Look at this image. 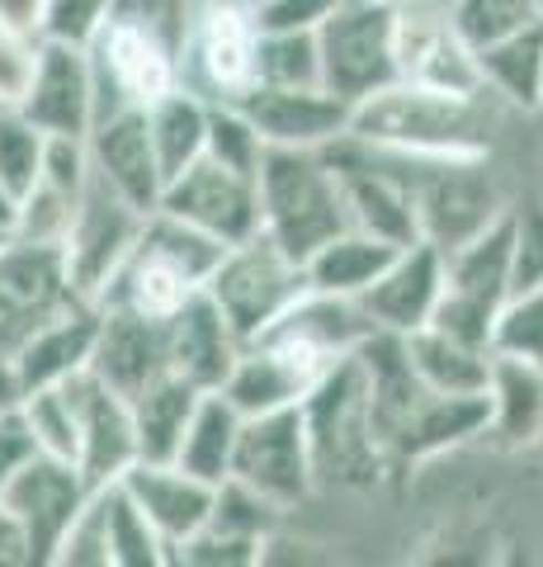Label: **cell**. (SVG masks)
<instances>
[{"label":"cell","mask_w":543,"mask_h":567,"mask_svg":"<svg viewBox=\"0 0 543 567\" xmlns=\"http://www.w3.org/2000/svg\"><path fill=\"white\" fill-rule=\"evenodd\" d=\"M534 6H539V10H543V0H534Z\"/></svg>","instance_id":"obj_54"},{"label":"cell","mask_w":543,"mask_h":567,"mask_svg":"<svg viewBox=\"0 0 543 567\" xmlns=\"http://www.w3.org/2000/svg\"><path fill=\"white\" fill-rule=\"evenodd\" d=\"M364 147H369L374 162H383L401 185L411 189L416 233L440 256L453 251V246L472 241L478 233H487V227L511 208L501 199L497 181L487 175V156H411V152L378 147V142H364Z\"/></svg>","instance_id":"obj_2"},{"label":"cell","mask_w":543,"mask_h":567,"mask_svg":"<svg viewBox=\"0 0 543 567\" xmlns=\"http://www.w3.org/2000/svg\"><path fill=\"white\" fill-rule=\"evenodd\" d=\"M218 393L232 402L241 416H260V412H274V406L303 402L312 393V383L297 374V364L289 360V354H279L265 341H247Z\"/></svg>","instance_id":"obj_30"},{"label":"cell","mask_w":543,"mask_h":567,"mask_svg":"<svg viewBox=\"0 0 543 567\" xmlns=\"http://www.w3.org/2000/svg\"><path fill=\"white\" fill-rule=\"evenodd\" d=\"M241 346L247 341L232 331V322H227L222 308L208 298V289L185 298V308H175L166 317V369L180 374L185 383H195L199 393L222 388Z\"/></svg>","instance_id":"obj_21"},{"label":"cell","mask_w":543,"mask_h":567,"mask_svg":"<svg viewBox=\"0 0 543 567\" xmlns=\"http://www.w3.org/2000/svg\"><path fill=\"white\" fill-rule=\"evenodd\" d=\"M20 416L29 425L39 454L52 458H72L76 464V445H81V416H76V398L66 383H48V388H29L20 398Z\"/></svg>","instance_id":"obj_36"},{"label":"cell","mask_w":543,"mask_h":567,"mask_svg":"<svg viewBox=\"0 0 543 567\" xmlns=\"http://www.w3.org/2000/svg\"><path fill=\"white\" fill-rule=\"evenodd\" d=\"M393 20H397V0H345L317 29L322 85L331 95L359 104L397 81Z\"/></svg>","instance_id":"obj_8"},{"label":"cell","mask_w":543,"mask_h":567,"mask_svg":"<svg viewBox=\"0 0 543 567\" xmlns=\"http://www.w3.org/2000/svg\"><path fill=\"white\" fill-rule=\"evenodd\" d=\"M14 110L48 137H85L91 133L95 114H100L91 48H66V43L39 39L33 81H29V91Z\"/></svg>","instance_id":"obj_17"},{"label":"cell","mask_w":543,"mask_h":567,"mask_svg":"<svg viewBox=\"0 0 543 567\" xmlns=\"http://www.w3.org/2000/svg\"><path fill=\"white\" fill-rule=\"evenodd\" d=\"M20 237V204L10 199V194H0V251Z\"/></svg>","instance_id":"obj_52"},{"label":"cell","mask_w":543,"mask_h":567,"mask_svg":"<svg viewBox=\"0 0 543 567\" xmlns=\"http://www.w3.org/2000/svg\"><path fill=\"white\" fill-rule=\"evenodd\" d=\"M43 152L48 133H39L20 110H0V194L14 204L29 199V189L43 175Z\"/></svg>","instance_id":"obj_38"},{"label":"cell","mask_w":543,"mask_h":567,"mask_svg":"<svg viewBox=\"0 0 543 567\" xmlns=\"http://www.w3.org/2000/svg\"><path fill=\"white\" fill-rule=\"evenodd\" d=\"M203 289L222 308V317L232 322L241 341H255V336L307 289V270H303V260H293L274 237L255 233L247 241L227 246Z\"/></svg>","instance_id":"obj_6"},{"label":"cell","mask_w":543,"mask_h":567,"mask_svg":"<svg viewBox=\"0 0 543 567\" xmlns=\"http://www.w3.org/2000/svg\"><path fill=\"white\" fill-rule=\"evenodd\" d=\"M76 398L81 416V445H76V468L91 487L118 483L137 464V425H133V402L124 393H114L104 379H95L91 369L66 379Z\"/></svg>","instance_id":"obj_19"},{"label":"cell","mask_w":543,"mask_h":567,"mask_svg":"<svg viewBox=\"0 0 543 567\" xmlns=\"http://www.w3.org/2000/svg\"><path fill=\"white\" fill-rule=\"evenodd\" d=\"M543 284V199L511 208V293Z\"/></svg>","instance_id":"obj_43"},{"label":"cell","mask_w":543,"mask_h":567,"mask_svg":"<svg viewBox=\"0 0 543 567\" xmlns=\"http://www.w3.org/2000/svg\"><path fill=\"white\" fill-rule=\"evenodd\" d=\"M91 66H95V100L104 118L109 110H147L152 100L180 85V48H170L161 33H152L133 20L109 14V24L100 29L91 43Z\"/></svg>","instance_id":"obj_10"},{"label":"cell","mask_w":543,"mask_h":567,"mask_svg":"<svg viewBox=\"0 0 543 567\" xmlns=\"http://www.w3.org/2000/svg\"><path fill=\"white\" fill-rule=\"evenodd\" d=\"M440 289H445V256L435 251L430 241H411V246H401L388 270L359 293V308L369 312V322L378 331L407 336L435 317Z\"/></svg>","instance_id":"obj_22"},{"label":"cell","mask_w":543,"mask_h":567,"mask_svg":"<svg viewBox=\"0 0 543 567\" xmlns=\"http://www.w3.org/2000/svg\"><path fill=\"white\" fill-rule=\"evenodd\" d=\"M237 435H241V412L213 388V393L199 398V406H195V416H189L185 440H180V450H175L170 464H180L185 473H195V477H203V483L218 487L222 477L232 473Z\"/></svg>","instance_id":"obj_34"},{"label":"cell","mask_w":543,"mask_h":567,"mask_svg":"<svg viewBox=\"0 0 543 567\" xmlns=\"http://www.w3.org/2000/svg\"><path fill=\"white\" fill-rule=\"evenodd\" d=\"M91 374L124 398L143 393L156 374H166V322H152L133 308H100Z\"/></svg>","instance_id":"obj_24"},{"label":"cell","mask_w":543,"mask_h":567,"mask_svg":"<svg viewBox=\"0 0 543 567\" xmlns=\"http://www.w3.org/2000/svg\"><path fill=\"white\" fill-rule=\"evenodd\" d=\"M255 81L260 85H322L317 29H260Z\"/></svg>","instance_id":"obj_37"},{"label":"cell","mask_w":543,"mask_h":567,"mask_svg":"<svg viewBox=\"0 0 543 567\" xmlns=\"http://www.w3.org/2000/svg\"><path fill=\"white\" fill-rule=\"evenodd\" d=\"M109 14L143 24L152 33H161L170 48H180L189 33V20H195V0H114Z\"/></svg>","instance_id":"obj_45"},{"label":"cell","mask_w":543,"mask_h":567,"mask_svg":"<svg viewBox=\"0 0 543 567\" xmlns=\"http://www.w3.org/2000/svg\"><path fill=\"white\" fill-rule=\"evenodd\" d=\"M0 567H29V544L24 529L14 525V516L0 506Z\"/></svg>","instance_id":"obj_50"},{"label":"cell","mask_w":543,"mask_h":567,"mask_svg":"<svg viewBox=\"0 0 543 567\" xmlns=\"http://www.w3.org/2000/svg\"><path fill=\"white\" fill-rule=\"evenodd\" d=\"M147 133H152V147H156V162H161V175L170 181V175H180L185 166H195L203 156L208 100L180 81L175 91H166L161 100L147 104Z\"/></svg>","instance_id":"obj_33"},{"label":"cell","mask_w":543,"mask_h":567,"mask_svg":"<svg viewBox=\"0 0 543 567\" xmlns=\"http://www.w3.org/2000/svg\"><path fill=\"white\" fill-rule=\"evenodd\" d=\"M393 58H397V81L430 85V91H459V95L482 91L478 52L459 33V24L449 20L445 0H397Z\"/></svg>","instance_id":"obj_13"},{"label":"cell","mask_w":543,"mask_h":567,"mask_svg":"<svg viewBox=\"0 0 543 567\" xmlns=\"http://www.w3.org/2000/svg\"><path fill=\"white\" fill-rule=\"evenodd\" d=\"M203 284L175 260L166 246H156L147 233L137 237L133 256L124 260V270L114 275V284L104 289L100 308H133L152 317V322H166L175 308H185V298H195Z\"/></svg>","instance_id":"obj_25"},{"label":"cell","mask_w":543,"mask_h":567,"mask_svg":"<svg viewBox=\"0 0 543 567\" xmlns=\"http://www.w3.org/2000/svg\"><path fill=\"white\" fill-rule=\"evenodd\" d=\"M232 104L255 123L265 147H312V152L345 137L349 114H355V104L331 95L326 85H260L255 81Z\"/></svg>","instance_id":"obj_16"},{"label":"cell","mask_w":543,"mask_h":567,"mask_svg":"<svg viewBox=\"0 0 543 567\" xmlns=\"http://www.w3.org/2000/svg\"><path fill=\"white\" fill-rule=\"evenodd\" d=\"M401 350H407V364L416 369V379L435 388V393H449V398L487 393V379H492V350L487 346L459 341L445 327L426 322L401 336Z\"/></svg>","instance_id":"obj_27"},{"label":"cell","mask_w":543,"mask_h":567,"mask_svg":"<svg viewBox=\"0 0 543 567\" xmlns=\"http://www.w3.org/2000/svg\"><path fill=\"white\" fill-rule=\"evenodd\" d=\"M492 350L524 354V360L543 364V284L505 298L497 331H492Z\"/></svg>","instance_id":"obj_41"},{"label":"cell","mask_w":543,"mask_h":567,"mask_svg":"<svg viewBox=\"0 0 543 567\" xmlns=\"http://www.w3.org/2000/svg\"><path fill=\"white\" fill-rule=\"evenodd\" d=\"M203 156H213V162L227 166V171L255 175L260 171V156H265V137L255 133V123L241 114L232 100H208V142H203Z\"/></svg>","instance_id":"obj_39"},{"label":"cell","mask_w":543,"mask_h":567,"mask_svg":"<svg viewBox=\"0 0 543 567\" xmlns=\"http://www.w3.org/2000/svg\"><path fill=\"white\" fill-rule=\"evenodd\" d=\"M195 6H213V0H195Z\"/></svg>","instance_id":"obj_53"},{"label":"cell","mask_w":543,"mask_h":567,"mask_svg":"<svg viewBox=\"0 0 543 567\" xmlns=\"http://www.w3.org/2000/svg\"><path fill=\"white\" fill-rule=\"evenodd\" d=\"M43 6H48V0H0V29L24 33V39H39Z\"/></svg>","instance_id":"obj_49"},{"label":"cell","mask_w":543,"mask_h":567,"mask_svg":"<svg viewBox=\"0 0 543 567\" xmlns=\"http://www.w3.org/2000/svg\"><path fill=\"white\" fill-rule=\"evenodd\" d=\"M487 402H492L487 435H497L505 450H524L543 440V364L524 360V354L492 350Z\"/></svg>","instance_id":"obj_26"},{"label":"cell","mask_w":543,"mask_h":567,"mask_svg":"<svg viewBox=\"0 0 543 567\" xmlns=\"http://www.w3.org/2000/svg\"><path fill=\"white\" fill-rule=\"evenodd\" d=\"M20 398H24V388H20V374H14V360H10L6 350H0V416L14 412V406H20Z\"/></svg>","instance_id":"obj_51"},{"label":"cell","mask_w":543,"mask_h":567,"mask_svg":"<svg viewBox=\"0 0 543 567\" xmlns=\"http://www.w3.org/2000/svg\"><path fill=\"white\" fill-rule=\"evenodd\" d=\"M303 431L317 487H374L388 473V454L374 435L369 374L359 364V350L336 360L312 383V393L303 398Z\"/></svg>","instance_id":"obj_3"},{"label":"cell","mask_w":543,"mask_h":567,"mask_svg":"<svg viewBox=\"0 0 543 567\" xmlns=\"http://www.w3.org/2000/svg\"><path fill=\"white\" fill-rule=\"evenodd\" d=\"M199 388L185 383L180 374H156L143 393H133V425H137V458L147 464H170L185 440V425L199 406Z\"/></svg>","instance_id":"obj_31"},{"label":"cell","mask_w":543,"mask_h":567,"mask_svg":"<svg viewBox=\"0 0 543 567\" xmlns=\"http://www.w3.org/2000/svg\"><path fill=\"white\" fill-rule=\"evenodd\" d=\"M91 492L95 487L85 483L72 458H52V454H33L29 464L0 487V506L24 529L29 567H52L66 529L81 516Z\"/></svg>","instance_id":"obj_14"},{"label":"cell","mask_w":543,"mask_h":567,"mask_svg":"<svg viewBox=\"0 0 543 567\" xmlns=\"http://www.w3.org/2000/svg\"><path fill=\"white\" fill-rule=\"evenodd\" d=\"M482 91L497 104L543 110V20L478 48Z\"/></svg>","instance_id":"obj_29"},{"label":"cell","mask_w":543,"mask_h":567,"mask_svg":"<svg viewBox=\"0 0 543 567\" xmlns=\"http://www.w3.org/2000/svg\"><path fill=\"white\" fill-rule=\"evenodd\" d=\"M95 331H100V308L95 303H62L20 331L10 360L20 388H48V383H66L81 369H91V350H95Z\"/></svg>","instance_id":"obj_20"},{"label":"cell","mask_w":543,"mask_h":567,"mask_svg":"<svg viewBox=\"0 0 543 567\" xmlns=\"http://www.w3.org/2000/svg\"><path fill=\"white\" fill-rule=\"evenodd\" d=\"M227 477L255 487L284 511L307 502L312 487H317V473H312V450L303 431V402L274 406V412H260V416H241L232 473Z\"/></svg>","instance_id":"obj_11"},{"label":"cell","mask_w":543,"mask_h":567,"mask_svg":"<svg viewBox=\"0 0 543 567\" xmlns=\"http://www.w3.org/2000/svg\"><path fill=\"white\" fill-rule=\"evenodd\" d=\"M260 189V233L274 237L293 260H307L322 241L345 233L341 175L326 152L312 147H265L255 171Z\"/></svg>","instance_id":"obj_4"},{"label":"cell","mask_w":543,"mask_h":567,"mask_svg":"<svg viewBox=\"0 0 543 567\" xmlns=\"http://www.w3.org/2000/svg\"><path fill=\"white\" fill-rule=\"evenodd\" d=\"M345 0H255L260 29H322Z\"/></svg>","instance_id":"obj_47"},{"label":"cell","mask_w":543,"mask_h":567,"mask_svg":"<svg viewBox=\"0 0 543 567\" xmlns=\"http://www.w3.org/2000/svg\"><path fill=\"white\" fill-rule=\"evenodd\" d=\"M118 483L143 506V516L156 525V535L170 544V563H175V548L203 529L208 511H213V496H218L213 483L185 473L180 464H147V458H137Z\"/></svg>","instance_id":"obj_23"},{"label":"cell","mask_w":543,"mask_h":567,"mask_svg":"<svg viewBox=\"0 0 543 567\" xmlns=\"http://www.w3.org/2000/svg\"><path fill=\"white\" fill-rule=\"evenodd\" d=\"M33 62H39V39L0 29V110H14L33 81Z\"/></svg>","instance_id":"obj_46"},{"label":"cell","mask_w":543,"mask_h":567,"mask_svg":"<svg viewBox=\"0 0 543 567\" xmlns=\"http://www.w3.org/2000/svg\"><path fill=\"white\" fill-rule=\"evenodd\" d=\"M114 0H48L39 39L66 43V48H91L100 39V29L109 24Z\"/></svg>","instance_id":"obj_42"},{"label":"cell","mask_w":543,"mask_h":567,"mask_svg":"<svg viewBox=\"0 0 543 567\" xmlns=\"http://www.w3.org/2000/svg\"><path fill=\"white\" fill-rule=\"evenodd\" d=\"M0 293L10 298V308L20 312V317H43L52 308L72 303L62 241L14 237L6 251H0ZM76 303H81V298H76Z\"/></svg>","instance_id":"obj_28"},{"label":"cell","mask_w":543,"mask_h":567,"mask_svg":"<svg viewBox=\"0 0 543 567\" xmlns=\"http://www.w3.org/2000/svg\"><path fill=\"white\" fill-rule=\"evenodd\" d=\"M33 454H39V445H33V435H29V425L20 416V406H14V412L0 416V487H6Z\"/></svg>","instance_id":"obj_48"},{"label":"cell","mask_w":543,"mask_h":567,"mask_svg":"<svg viewBox=\"0 0 543 567\" xmlns=\"http://www.w3.org/2000/svg\"><path fill=\"white\" fill-rule=\"evenodd\" d=\"M143 223H147V213H137L128 199H118L91 171V185H85L72 223H66V237H62L66 289H72V298L100 308L104 289L124 270V260L133 256L137 237H143Z\"/></svg>","instance_id":"obj_9"},{"label":"cell","mask_w":543,"mask_h":567,"mask_svg":"<svg viewBox=\"0 0 543 567\" xmlns=\"http://www.w3.org/2000/svg\"><path fill=\"white\" fill-rule=\"evenodd\" d=\"M497 128V100L459 95V91H430V85L393 81L355 104L349 133L364 142L411 156H487Z\"/></svg>","instance_id":"obj_1"},{"label":"cell","mask_w":543,"mask_h":567,"mask_svg":"<svg viewBox=\"0 0 543 567\" xmlns=\"http://www.w3.org/2000/svg\"><path fill=\"white\" fill-rule=\"evenodd\" d=\"M511 298V208L472 241L445 251V289L435 303V327L492 350L497 317Z\"/></svg>","instance_id":"obj_5"},{"label":"cell","mask_w":543,"mask_h":567,"mask_svg":"<svg viewBox=\"0 0 543 567\" xmlns=\"http://www.w3.org/2000/svg\"><path fill=\"white\" fill-rule=\"evenodd\" d=\"M170 218H180L199 233L218 237L222 246H237L260 233V189L255 175L227 171L213 156H199L195 166H185L180 175H170L156 204Z\"/></svg>","instance_id":"obj_15"},{"label":"cell","mask_w":543,"mask_h":567,"mask_svg":"<svg viewBox=\"0 0 543 567\" xmlns=\"http://www.w3.org/2000/svg\"><path fill=\"white\" fill-rule=\"evenodd\" d=\"M85 147H91V171L100 185H109L137 213H156L166 175H161V162H156V147L147 133V110H137V104L109 110L85 133Z\"/></svg>","instance_id":"obj_18"},{"label":"cell","mask_w":543,"mask_h":567,"mask_svg":"<svg viewBox=\"0 0 543 567\" xmlns=\"http://www.w3.org/2000/svg\"><path fill=\"white\" fill-rule=\"evenodd\" d=\"M260 558H265V544L222 535L213 525H203L199 535H189L180 548H175V563H195V567H251Z\"/></svg>","instance_id":"obj_44"},{"label":"cell","mask_w":543,"mask_h":567,"mask_svg":"<svg viewBox=\"0 0 543 567\" xmlns=\"http://www.w3.org/2000/svg\"><path fill=\"white\" fill-rule=\"evenodd\" d=\"M449 20L459 24V33L478 52L482 43L505 39V33L543 20V10L534 0H449Z\"/></svg>","instance_id":"obj_40"},{"label":"cell","mask_w":543,"mask_h":567,"mask_svg":"<svg viewBox=\"0 0 543 567\" xmlns=\"http://www.w3.org/2000/svg\"><path fill=\"white\" fill-rule=\"evenodd\" d=\"M260 20L255 0H213L195 6L180 43V81L203 100H237L255 85Z\"/></svg>","instance_id":"obj_7"},{"label":"cell","mask_w":543,"mask_h":567,"mask_svg":"<svg viewBox=\"0 0 543 567\" xmlns=\"http://www.w3.org/2000/svg\"><path fill=\"white\" fill-rule=\"evenodd\" d=\"M397 251H401V246H393V241L369 237V233H359V227H345V233H336L331 241H322L317 251L303 260L307 289L341 293V298H359L383 270H388Z\"/></svg>","instance_id":"obj_32"},{"label":"cell","mask_w":543,"mask_h":567,"mask_svg":"<svg viewBox=\"0 0 543 567\" xmlns=\"http://www.w3.org/2000/svg\"><path fill=\"white\" fill-rule=\"evenodd\" d=\"M100 502V525H104V554L109 567H166L170 544L156 535V525L143 516V506L124 492V483L95 487Z\"/></svg>","instance_id":"obj_35"},{"label":"cell","mask_w":543,"mask_h":567,"mask_svg":"<svg viewBox=\"0 0 543 567\" xmlns=\"http://www.w3.org/2000/svg\"><path fill=\"white\" fill-rule=\"evenodd\" d=\"M374 331L378 327L369 322V312L359 308V298L303 289L265 331L255 336V341H265L279 354H289V360L297 364V374H303L307 383H317L331 364L345 360V354H355Z\"/></svg>","instance_id":"obj_12"}]
</instances>
